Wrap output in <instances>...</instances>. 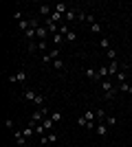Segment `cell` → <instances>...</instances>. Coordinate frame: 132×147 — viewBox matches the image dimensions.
<instances>
[{"mask_svg":"<svg viewBox=\"0 0 132 147\" xmlns=\"http://www.w3.org/2000/svg\"><path fill=\"white\" fill-rule=\"evenodd\" d=\"M95 114H97V121H99V123H106V117H108L106 110H101V108H99V110H95Z\"/></svg>","mask_w":132,"mask_h":147,"instance_id":"cell-11","label":"cell"},{"mask_svg":"<svg viewBox=\"0 0 132 147\" xmlns=\"http://www.w3.org/2000/svg\"><path fill=\"white\" fill-rule=\"evenodd\" d=\"M29 26H31V24H29V20H22V22H18V29L22 31V33H26V31H29Z\"/></svg>","mask_w":132,"mask_h":147,"instance_id":"cell-17","label":"cell"},{"mask_svg":"<svg viewBox=\"0 0 132 147\" xmlns=\"http://www.w3.org/2000/svg\"><path fill=\"white\" fill-rule=\"evenodd\" d=\"M38 49L42 51V55H44V53H49V51H46V49H49V40H46V42H38Z\"/></svg>","mask_w":132,"mask_h":147,"instance_id":"cell-20","label":"cell"},{"mask_svg":"<svg viewBox=\"0 0 132 147\" xmlns=\"http://www.w3.org/2000/svg\"><path fill=\"white\" fill-rule=\"evenodd\" d=\"M42 125H44V129L49 132V129H53V125H55V121H53V119H51V117H46V119H44V121H42Z\"/></svg>","mask_w":132,"mask_h":147,"instance_id":"cell-10","label":"cell"},{"mask_svg":"<svg viewBox=\"0 0 132 147\" xmlns=\"http://www.w3.org/2000/svg\"><path fill=\"white\" fill-rule=\"evenodd\" d=\"M53 68H55V70H62V68H64V61L60 59V57H57V59L53 61Z\"/></svg>","mask_w":132,"mask_h":147,"instance_id":"cell-21","label":"cell"},{"mask_svg":"<svg viewBox=\"0 0 132 147\" xmlns=\"http://www.w3.org/2000/svg\"><path fill=\"white\" fill-rule=\"evenodd\" d=\"M75 16H77V9H68V11L64 13V22H70Z\"/></svg>","mask_w":132,"mask_h":147,"instance_id":"cell-9","label":"cell"},{"mask_svg":"<svg viewBox=\"0 0 132 147\" xmlns=\"http://www.w3.org/2000/svg\"><path fill=\"white\" fill-rule=\"evenodd\" d=\"M51 119H53L55 123H60L62 121V112H51Z\"/></svg>","mask_w":132,"mask_h":147,"instance_id":"cell-22","label":"cell"},{"mask_svg":"<svg viewBox=\"0 0 132 147\" xmlns=\"http://www.w3.org/2000/svg\"><path fill=\"white\" fill-rule=\"evenodd\" d=\"M128 94H132V84H130V88H128Z\"/></svg>","mask_w":132,"mask_h":147,"instance_id":"cell-34","label":"cell"},{"mask_svg":"<svg viewBox=\"0 0 132 147\" xmlns=\"http://www.w3.org/2000/svg\"><path fill=\"white\" fill-rule=\"evenodd\" d=\"M51 20H53V22H62V24H64V13H60V11H55V9H53Z\"/></svg>","mask_w":132,"mask_h":147,"instance_id":"cell-8","label":"cell"},{"mask_svg":"<svg viewBox=\"0 0 132 147\" xmlns=\"http://www.w3.org/2000/svg\"><path fill=\"white\" fill-rule=\"evenodd\" d=\"M55 11H60V13H66V11H68V5H64V2H57Z\"/></svg>","mask_w":132,"mask_h":147,"instance_id":"cell-19","label":"cell"},{"mask_svg":"<svg viewBox=\"0 0 132 147\" xmlns=\"http://www.w3.org/2000/svg\"><path fill=\"white\" fill-rule=\"evenodd\" d=\"M101 90H104V99H106V101H112L119 88H114L110 79H104V81H101Z\"/></svg>","mask_w":132,"mask_h":147,"instance_id":"cell-1","label":"cell"},{"mask_svg":"<svg viewBox=\"0 0 132 147\" xmlns=\"http://www.w3.org/2000/svg\"><path fill=\"white\" fill-rule=\"evenodd\" d=\"M22 134H24L26 138H31V136L35 134V129H33V127H26V129H22Z\"/></svg>","mask_w":132,"mask_h":147,"instance_id":"cell-23","label":"cell"},{"mask_svg":"<svg viewBox=\"0 0 132 147\" xmlns=\"http://www.w3.org/2000/svg\"><path fill=\"white\" fill-rule=\"evenodd\" d=\"M5 125H7L9 129H13V119H7V121H5Z\"/></svg>","mask_w":132,"mask_h":147,"instance_id":"cell-33","label":"cell"},{"mask_svg":"<svg viewBox=\"0 0 132 147\" xmlns=\"http://www.w3.org/2000/svg\"><path fill=\"white\" fill-rule=\"evenodd\" d=\"M130 110H132V101H130Z\"/></svg>","mask_w":132,"mask_h":147,"instance_id":"cell-36","label":"cell"},{"mask_svg":"<svg viewBox=\"0 0 132 147\" xmlns=\"http://www.w3.org/2000/svg\"><path fill=\"white\" fill-rule=\"evenodd\" d=\"M77 20H82V22H84V20H88V16L82 11V9H77Z\"/></svg>","mask_w":132,"mask_h":147,"instance_id":"cell-25","label":"cell"},{"mask_svg":"<svg viewBox=\"0 0 132 147\" xmlns=\"http://www.w3.org/2000/svg\"><path fill=\"white\" fill-rule=\"evenodd\" d=\"M77 123H79V125H82V127H86V125H88L86 117H79V119H77Z\"/></svg>","mask_w":132,"mask_h":147,"instance_id":"cell-30","label":"cell"},{"mask_svg":"<svg viewBox=\"0 0 132 147\" xmlns=\"http://www.w3.org/2000/svg\"><path fill=\"white\" fill-rule=\"evenodd\" d=\"M106 57H108L110 61H114V59H117V49H108V51H106Z\"/></svg>","mask_w":132,"mask_h":147,"instance_id":"cell-18","label":"cell"},{"mask_svg":"<svg viewBox=\"0 0 132 147\" xmlns=\"http://www.w3.org/2000/svg\"><path fill=\"white\" fill-rule=\"evenodd\" d=\"M40 13H42V16H46V18H51V13H53V9H51L49 5H42V7H40Z\"/></svg>","mask_w":132,"mask_h":147,"instance_id":"cell-13","label":"cell"},{"mask_svg":"<svg viewBox=\"0 0 132 147\" xmlns=\"http://www.w3.org/2000/svg\"><path fill=\"white\" fill-rule=\"evenodd\" d=\"M49 136H46V134H44V136H40V145H49Z\"/></svg>","mask_w":132,"mask_h":147,"instance_id":"cell-29","label":"cell"},{"mask_svg":"<svg viewBox=\"0 0 132 147\" xmlns=\"http://www.w3.org/2000/svg\"><path fill=\"white\" fill-rule=\"evenodd\" d=\"M86 77L90 81H99L101 77H99V73H97V70H93V68H86Z\"/></svg>","mask_w":132,"mask_h":147,"instance_id":"cell-6","label":"cell"},{"mask_svg":"<svg viewBox=\"0 0 132 147\" xmlns=\"http://www.w3.org/2000/svg\"><path fill=\"white\" fill-rule=\"evenodd\" d=\"M46 136H49V141H51V143H55V141H57V134H55V132H51V134H46Z\"/></svg>","mask_w":132,"mask_h":147,"instance_id":"cell-32","label":"cell"},{"mask_svg":"<svg viewBox=\"0 0 132 147\" xmlns=\"http://www.w3.org/2000/svg\"><path fill=\"white\" fill-rule=\"evenodd\" d=\"M13 18L18 20V22H22V20H24V18H22V11H16V13H13Z\"/></svg>","mask_w":132,"mask_h":147,"instance_id":"cell-31","label":"cell"},{"mask_svg":"<svg viewBox=\"0 0 132 147\" xmlns=\"http://www.w3.org/2000/svg\"><path fill=\"white\" fill-rule=\"evenodd\" d=\"M7 79H9V84H20V81H22V84H24V81L29 79V77H26V73H24V70H18V73H13V75H9V77H7Z\"/></svg>","mask_w":132,"mask_h":147,"instance_id":"cell-2","label":"cell"},{"mask_svg":"<svg viewBox=\"0 0 132 147\" xmlns=\"http://www.w3.org/2000/svg\"><path fill=\"white\" fill-rule=\"evenodd\" d=\"M128 88H130V84H128V81H123V84H119V90H121V92H128Z\"/></svg>","mask_w":132,"mask_h":147,"instance_id":"cell-27","label":"cell"},{"mask_svg":"<svg viewBox=\"0 0 132 147\" xmlns=\"http://www.w3.org/2000/svg\"><path fill=\"white\" fill-rule=\"evenodd\" d=\"M13 136H16V143H18V147H24V145H26V141H29V138H26L22 132H18V129L13 132Z\"/></svg>","mask_w":132,"mask_h":147,"instance_id":"cell-3","label":"cell"},{"mask_svg":"<svg viewBox=\"0 0 132 147\" xmlns=\"http://www.w3.org/2000/svg\"><path fill=\"white\" fill-rule=\"evenodd\" d=\"M90 29H93V33H101V24H97V22L90 24Z\"/></svg>","mask_w":132,"mask_h":147,"instance_id":"cell-28","label":"cell"},{"mask_svg":"<svg viewBox=\"0 0 132 147\" xmlns=\"http://www.w3.org/2000/svg\"><path fill=\"white\" fill-rule=\"evenodd\" d=\"M128 75H130V77H132V68H130V73H128Z\"/></svg>","mask_w":132,"mask_h":147,"instance_id":"cell-35","label":"cell"},{"mask_svg":"<svg viewBox=\"0 0 132 147\" xmlns=\"http://www.w3.org/2000/svg\"><path fill=\"white\" fill-rule=\"evenodd\" d=\"M66 42H75V31H68V33H66Z\"/></svg>","mask_w":132,"mask_h":147,"instance_id":"cell-26","label":"cell"},{"mask_svg":"<svg viewBox=\"0 0 132 147\" xmlns=\"http://www.w3.org/2000/svg\"><path fill=\"white\" fill-rule=\"evenodd\" d=\"M106 125H108V127H114V125H117V117L108 114V117H106Z\"/></svg>","mask_w":132,"mask_h":147,"instance_id":"cell-16","label":"cell"},{"mask_svg":"<svg viewBox=\"0 0 132 147\" xmlns=\"http://www.w3.org/2000/svg\"><path fill=\"white\" fill-rule=\"evenodd\" d=\"M64 42H66V37H64L62 33H55V35H53V44H55L57 49H60V46H62Z\"/></svg>","mask_w":132,"mask_h":147,"instance_id":"cell-7","label":"cell"},{"mask_svg":"<svg viewBox=\"0 0 132 147\" xmlns=\"http://www.w3.org/2000/svg\"><path fill=\"white\" fill-rule=\"evenodd\" d=\"M108 129H110V127H108L106 123H97L95 132H97V136H106V134H108Z\"/></svg>","mask_w":132,"mask_h":147,"instance_id":"cell-5","label":"cell"},{"mask_svg":"<svg viewBox=\"0 0 132 147\" xmlns=\"http://www.w3.org/2000/svg\"><path fill=\"white\" fill-rule=\"evenodd\" d=\"M119 70H121V68H119V64H117V59L108 64V75H110V77H117V73H119Z\"/></svg>","mask_w":132,"mask_h":147,"instance_id":"cell-4","label":"cell"},{"mask_svg":"<svg viewBox=\"0 0 132 147\" xmlns=\"http://www.w3.org/2000/svg\"><path fill=\"white\" fill-rule=\"evenodd\" d=\"M22 94H24V99H29V101H35V99H38V92H33V90H24Z\"/></svg>","mask_w":132,"mask_h":147,"instance_id":"cell-12","label":"cell"},{"mask_svg":"<svg viewBox=\"0 0 132 147\" xmlns=\"http://www.w3.org/2000/svg\"><path fill=\"white\" fill-rule=\"evenodd\" d=\"M114 79L119 81V84H123V81L128 79V70H119V73H117V77H114Z\"/></svg>","mask_w":132,"mask_h":147,"instance_id":"cell-14","label":"cell"},{"mask_svg":"<svg viewBox=\"0 0 132 147\" xmlns=\"http://www.w3.org/2000/svg\"><path fill=\"white\" fill-rule=\"evenodd\" d=\"M68 31H70V29H68V24H66V22H64V24H60V33H62L64 37H66V33H68Z\"/></svg>","mask_w":132,"mask_h":147,"instance_id":"cell-24","label":"cell"},{"mask_svg":"<svg viewBox=\"0 0 132 147\" xmlns=\"http://www.w3.org/2000/svg\"><path fill=\"white\" fill-rule=\"evenodd\" d=\"M99 46H101V49H104V51L112 49V46H110V40H108V37H101V40H99Z\"/></svg>","mask_w":132,"mask_h":147,"instance_id":"cell-15","label":"cell"}]
</instances>
